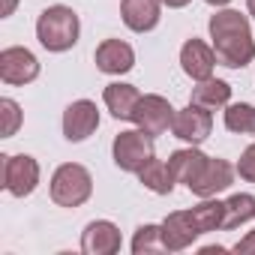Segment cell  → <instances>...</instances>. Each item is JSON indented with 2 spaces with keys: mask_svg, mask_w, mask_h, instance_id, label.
<instances>
[{
  "mask_svg": "<svg viewBox=\"0 0 255 255\" xmlns=\"http://www.w3.org/2000/svg\"><path fill=\"white\" fill-rule=\"evenodd\" d=\"M102 99H105V105H108L111 117H117V120H132V114H135V105H138L141 93H138V87H135V84L114 81V84H108V87H105Z\"/></svg>",
  "mask_w": 255,
  "mask_h": 255,
  "instance_id": "2e32d148",
  "label": "cell"
},
{
  "mask_svg": "<svg viewBox=\"0 0 255 255\" xmlns=\"http://www.w3.org/2000/svg\"><path fill=\"white\" fill-rule=\"evenodd\" d=\"M138 180L144 183V189H150V192H156V195H171V192H174V183H177L171 165L162 162V159H156V156L138 171Z\"/></svg>",
  "mask_w": 255,
  "mask_h": 255,
  "instance_id": "ac0fdd59",
  "label": "cell"
},
{
  "mask_svg": "<svg viewBox=\"0 0 255 255\" xmlns=\"http://www.w3.org/2000/svg\"><path fill=\"white\" fill-rule=\"evenodd\" d=\"M186 3H192V0H162V6H168V9H183Z\"/></svg>",
  "mask_w": 255,
  "mask_h": 255,
  "instance_id": "83f0119b",
  "label": "cell"
},
{
  "mask_svg": "<svg viewBox=\"0 0 255 255\" xmlns=\"http://www.w3.org/2000/svg\"><path fill=\"white\" fill-rule=\"evenodd\" d=\"M249 219H255V195L249 192H234L225 201V222L222 228H240Z\"/></svg>",
  "mask_w": 255,
  "mask_h": 255,
  "instance_id": "ffe728a7",
  "label": "cell"
},
{
  "mask_svg": "<svg viewBox=\"0 0 255 255\" xmlns=\"http://www.w3.org/2000/svg\"><path fill=\"white\" fill-rule=\"evenodd\" d=\"M216 51L213 45L201 42V39H186L183 48H180V66L183 72L192 78V81H204V78H213V66H216Z\"/></svg>",
  "mask_w": 255,
  "mask_h": 255,
  "instance_id": "4fadbf2b",
  "label": "cell"
},
{
  "mask_svg": "<svg viewBox=\"0 0 255 255\" xmlns=\"http://www.w3.org/2000/svg\"><path fill=\"white\" fill-rule=\"evenodd\" d=\"M99 129V108L90 99H75L63 111V138L78 144Z\"/></svg>",
  "mask_w": 255,
  "mask_h": 255,
  "instance_id": "9c48e42d",
  "label": "cell"
},
{
  "mask_svg": "<svg viewBox=\"0 0 255 255\" xmlns=\"http://www.w3.org/2000/svg\"><path fill=\"white\" fill-rule=\"evenodd\" d=\"M192 219L198 225L201 234H210V231H219L222 222H225V201H213V198H204L201 204L192 207Z\"/></svg>",
  "mask_w": 255,
  "mask_h": 255,
  "instance_id": "44dd1931",
  "label": "cell"
},
{
  "mask_svg": "<svg viewBox=\"0 0 255 255\" xmlns=\"http://www.w3.org/2000/svg\"><path fill=\"white\" fill-rule=\"evenodd\" d=\"M15 3H18V0H3V9H0V15H3V18H9V15L15 12Z\"/></svg>",
  "mask_w": 255,
  "mask_h": 255,
  "instance_id": "4316f807",
  "label": "cell"
},
{
  "mask_svg": "<svg viewBox=\"0 0 255 255\" xmlns=\"http://www.w3.org/2000/svg\"><path fill=\"white\" fill-rule=\"evenodd\" d=\"M207 159L210 156H204L195 144L192 147H183V150H174L171 156H168V165H171V171H174V177H177V183H183L186 189H189V183L201 174V168L207 165Z\"/></svg>",
  "mask_w": 255,
  "mask_h": 255,
  "instance_id": "e0dca14e",
  "label": "cell"
},
{
  "mask_svg": "<svg viewBox=\"0 0 255 255\" xmlns=\"http://www.w3.org/2000/svg\"><path fill=\"white\" fill-rule=\"evenodd\" d=\"M0 117H3V126H0V132H3V138H12L18 132V126H21V105L9 96L0 99Z\"/></svg>",
  "mask_w": 255,
  "mask_h": 255,
  "instance_id": "cb8c5ba5",
  "label": "cell"
},
{
  "mask_svg": "<svg viewBox=\"0 0 255 255\" xmlns=\"http://www.w3.org/2000/svg\"><path fill=\"white\" fill-rule=\"evenodd\" d=\"M111 156H114V165L120 171H129V174H138L153 156V135H147L144 129H126L120 135H114V144H111Z\"/></svg>",
  "mask_w": 255,
  "mask_h": 255,
  "instance_id": "277c9868",
  "label": "cell"
},
{
  "mask_svg": "<svg viewBox=\"0 0 255 255\" xmlns=\"http://www.w3.org/2000/svg\"><path fill=\"white\" fill-rule=\"evenodd\" d=\"M225 129L237 135H255V105L234 102L225 108Z\"/></svg>",
  "mask_w": 255,
  "mask_h": 255,
  "instance_id": "7402d4cb",
  "label": "cell"
},
{
  "mask_svg": "<svg viewBox=\"0 0 255 255\" xmlns=\"http://www.w3.org/2000/svg\"><path fill=\"white\" fill-rule=\"evenodd\" d=\"M204 3H210V6H228L231 0H204Z\"/></svg>",
  "mask_w": 255,
  "mask_h": 255,
  "instance_id": "f1b7e54d",
  "label": "cell"
},
{
  "mask_svg": "<svg viewBox=\"0 0 255 255\" xmlns=\"http://www.w3.org/2000/svg\"><path fill=\"white\" fill-rule=\"evenodd\" d=\"M120 246H123L120 228L108 219H93L81 231V252L87 255H114L120 252Z\"/></svg>",
  "mask_w": 255,
  "mask_h": 255,
  "instance_id": "7c38bea8",
  "label": "cell"
},
{
  "mask_svg": "<svg viewBox=\"0 0 255 255\" xmlns=\"http://www.w3.org/2000/svg\"><path fill=\"white\" fill-rule=\"evenodd\" d=\"M234 174H237V168L228 159L210 156L207 165L201 168V174L189 183V192L198 195V198H213L216 192H222V189H228L234 183Z\"/></svg>",
  "mask_w": 255,
  "mask_h": 255,
  "instance_id": "30bf717a",
  "label": "cell"
},
{
  "mask_svg": "<svg viewBox=\"0 0 255 255\" xmlns=\"http://www.w3.org/2000/svg\"><path fill=\"white\" fill-rule=\"evenodd\" d=\"M246 9H249V15L255 18V0H246Z\"/></svg>",
  "mask_w": 255,
  "mask_h": 255,
  "instance_id": "f546056e",
  "label": "cell"
},
{
  "mask_svg": "<svg viewBox=\"0 0 255 255\" xmlns=\"http://www.w3.org/2000/svg\"><path fill=\"white\" fill-rule=\"evenodd\" d=\"M96 69L105 72V75H123V72H129L135 66V51L129 42H123V39H105L99 42L96 54Z\"/></svg>",
  "mask_w": 255,
  "mask_h": 255,
  "instance_id": "5bb4252c",
  "label": "cell"
},
{
  "mask_svg": "<svg viewBox=\"0 0 255 255\" xmlns=\"http://www.w3.org/2000/svg\"><path fill=\"white\" fill-rule=\"evenodd\" d=\"M39 186V162L27 153L3 156V189L15 198L30 195Z\"/></svg>",
  "mask_w": 255,
  "mask_h": 255,
  "instance_id": "8992f818",
  "label": "cell"
},
{
  "mask_svg": "<svg viewBox=\"0 0 255 255\" xmlns=\"http://www.w3.org/2000/svg\"><path fill=\"white\" fill-rule=\"evenodd\" d=\"M234 252L237 255H255V231H249L243 240H237L234 243Z\"/></svg>",
  "mask_w": 255,
  "mask_h": 255,
  "instance_id": "484cf974",
  "label": "cell"
},
{
  "mask_svg": "<svg viewBox=\"0 0 255 255\" xmlns=\"http://www.w3.org/2000/svg\"><path fill=\"white\" fill-rule=\"evenodd\" d=\"M51 201L57 207H81L90 195H93V177L84 165L78 162H63L54 174H51Z\"/></svg>",
  "mask_w": 255,
  "mask_h": 255,
  "instance_id": "3957f363",
  "label": "cell"
},
{
  "mask_svg": "<svg viewBox=\"0 0 255 255\" xmlns=\"http://www.w3.org/2000/svg\"><path fill=\"white\" fill-rule=\"evenodd\" d=\"M174 105L159 96V93H144L135 105V114H132V123L138 126V129H144L147 135H162L171 129L174 123Z\"/></svg>",
  "mask_w": 255,
  "mask_h": 255,
  "instance_id": "5b68a950",
  "label": "cell"
},
{
  "mask_svg": "<svg viewBox=\"0 0 255 255\" xmlns=\"http://www.w3.org/2000/svg\"><path fill=\"white\" fill-rule=\"evenodd\" d=\"M237 174H240V180H246V183H255V144H249V147L240 153Z\"/></svg>",
  "mask_w": 255,
  "mask_h": 255,
  "instance_id": "d4e9b609",
  "label": "cell"
},
{
  "mask_svg": "<svg viewBox=\"0 0 255 255\" xmlns=\"http://www.w3.org/2000/svg\"><path fill=\"white\" fill-rule=\"evenodd\" d=\"M210 129H213V114H210V108L195 105V102H189L186 108H180L174 114V123H171V132L180 141H189V144L207 141L210 138Z\"/></svg>",
  "mask_w": 255,
  "mask_h": 255,
  "instance_id": "ba28073f",
  "label": "cell"
},
{
  "mask_svg": "<svg viewBox=\"0 0 255 255\" xmlns=\"http://www.w3.org/2000/svg\"><path fill=\"white\" fill-rule=\"evenodd\" d=\"M162 0H120V15L123 24L132 33H147L159 24Z\"/></svg>",
  "mask_w": 255,
  "mask_h": 255,
  "instance_id": "9a60e30c",
  "label": "cell"
},
{
  "mask_svg": "<svg viewBox=\"0 0 255 255\" xmlns=\"http://www.w3.org/2000/svg\"><path fill=\"white\" fill-rule=\"evenodd\" d=\"M159 249H165V243H162V225H138V231H135V237H132V252L135 255H144V252H159Z\"/></svg>",
  "mask_w": 255,
  "mask_h": 255,
  "instance_id": "603a6c76",
  "label": "cell"
},
{
  "mask_svg": "<svg viewBox=\"0 0 255 255\" xmlns=\"http://www.w3.org/2000/svg\"><path fill=\"white\" fill-rule=\"evenodd\" d=\"M201 237L195 219H192V210H174L165 216L162 222V243H165V252H183L189 249L195 240Z\"/></svg>",
  "mask_w": 255,
  "mask_h": 255,
  "instance_id": "8fae6325",
  "label": "cell"
},
{
  "mask_svg": "<svg viewBox=\"0 0 255 255\" xmlns=\"http://www.w3.org/2000/svg\"><path fill=\"white\" fill-rule=\"evenodd\" d=\"M78 33H81V21L75 15V9L57 3V6H48L42 9L39 21H36V39L45 51H69L75 42H78Z\"/></svg>",
  "mask_w": 255,
  "mask_h": 255,
  "instance_id": "7a4b0ae2",
  "label": "cell"
},
{
  "mask_svg": "<svg viewBox=\"0 0 255 255\" xmlns=\"http://www.w3.org/2000/svg\"><path fill=\"white\" fill-rule=\"evenodd\" d=\"M0 78L6 84H15V87H24L30 81L39 78V60L30 48H21V45H12V48H3L0 51Z\"/></svg>",
  "mask_w": 255,
  "mask_h": 255,
  "instance_id": "52a82bcc",
  "label": "cell"
},
{
  "mask_svg": "<svg viewBox=\"0 0 255 255\" xmlns=\"http://www.w3.org/2000/svg\"><path fill=\"white\" fill-rule=\"evenodd\" d=\"M210 39H213V51L216 60L228 69H243L252 63L255 57V39H252V27L249 18L240 15L237 9H219L216 15H210Z\"/></svg>",
  "mask_w": 255,
  "mask_h": 255,
  "instance_id": "6da1fadb",
  "label": "cell"
},
{
  "mask_svg": "<svg viewBox=\"0 0 255 255\" xmlns=\"http://www.w3.org/2000/svg\"><path fill=\"white\" fill-rule=\"evenodd\" d=\"M228 99H231V84L228 81H222V78H204V81H198L192 87V99L189 102L204 105V108L213 111L219 105H228Z\"/></svg>",
  "mask_w": 255,
  "mask_h": 255,
  "instance_id": "d6986e66",
  "label": "cell"
}]
</instances>
